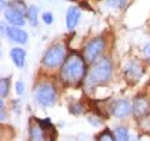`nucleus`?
Wrapping results in <instances>:
<instances>
[{
	"instance_id": "1",
	"label": "nucleus",
	"mask_w": 150,
	"mask_h": 141,
	"mask_svg": "<svg viewBox=\"0 0 150 141\" xmlns=\"http://www.w3.org/2000/svg\"><path fill=\"white\" fill-rule=\"evenodd\" d=\"M85 74L86 61L78 54H71L68 56L60 70V76L63 81L69 85H79L85 78Z\"/></svg>"
},
{
	"instance_id": "2",
	"label": "nucleus",
	"mask_w": 150,
	"mask_h": 141,
	"mask_svg": "<svg viewBox=\"0 0 150 141\" xmlns=\"http://www.w3.org/2000/svg\"><path fill=\"white\" fill-rule=\"evenodd\" d=\"M111 76V63L108 59H101L93 66L89 73L88 82L90 85H101L105 84Z\"/></svg>"
},
{
	"instance_id": "3",
	"label": "nucleus",
	"mask_w": 150,
	"mask_h": 141,
	"mask_svg": "<svg viewBox=\"0 0 150 141\" xmlns=\"http://www.w3.org/2000/svg\"><path fill=\"white\" fill-rule=\"evenodd\" d=\"M65 48L60 44H56L46 50L43 56V64L46 68H56L64 61Z\"/></svg>"
},
{
	"instance_id": "4",
	"label": "nucleus",
	"mask_w": 150,
	"mask_h": 141,
	"mask_svg": "<svg viewBox=\"0 0 150 141\" xmlns=\"http://www.w3.org/2000/svg\"><path fill=\"white\" fill-rule=\"evenodd\" d=\"M34 95L36 101L43 106L54 105V102L56 100V91L54 86L50 85V84H41V85H39L35 89Z\"/></svg>"
},
{
	"instance_id": "5",
	"label": "nucleus",
	"mask_w": 150,
	"mask_h": 141,
	"mask_svg": "<svg viewBox=\"0 0 150 141\" xmlns=\"http://www.w3.org/2000/svg\"><path fill=\"white\" fill-rule=\"evenodd\" d=\"M104 48H105V41L101 37H96V39L91 40L84 49V59H85V61L89 64L94 63L103 53Z\"/></svg>"
},
{
	"instance_id": "6",
	"label": "nucleus",
	"mask_w": 150,
	"mask_h": 141,
	"mask_svg": "<svg viewBox=\"0 0 150 141\" xmlns=\"http://www.w3.org/2000/svg\"><path fill=\"white\" fill-rule=\"evenodd\" d=\"M111 114L115 117H119V119H123V117L128 116L131 112V105L128 100H116L111 104Z\"/></svg>"
},
{
	"instance_id": "7",
	"label": "nucleus",
	"mask_w": 150,
	"mask_h": 141,
	"mask_svg": "<svg viewBox=\"0 0 150 141\" xmlns=\"http://www.w3.org/2000/svg\"><path fill=\"white\" fill-rule=\"evenodd\" d=\"M142 66L138 63H129L124 68V75L125 78L128 79V81L130 82H137L138 80L142 76Z\"/></svg>"
},
{
	"instance_id": "8",
	"label": "nucleus",
	"mask_w": 150,
	"mask_h": 141,
	"mask_svg": "<svg viewBox=\"0 0 150 141\" xmlns=\"http://www.w3.org/2000/svg\"><path fill=\"white\" fill-rule=\"evenodd\" d=\"M133 111L137 117L142 119V117L146 116L150 112V104L145 97H138L134 101V106H133Z\"/></svg>"
},
{
	"instance_id": "9",
	"label": "nucleus",
	"mask_w": 150,
	"mask_h": 141,
	"mask_svg": "<svg viewBox=\"0 0 150 141\" xmlns=\"http://www.w3.org/2000/svg\"><path fill=\"white\" fill-rule=\"evenodd\" d=\"M6 34L9 36V39H10L11 41H15V43L25 44L28 41V34L23 29H20V27H18V26L8 27Z\"/></svg>"
},
{
	"instance_id": "10",
	"label": "nucleus",
	"mask_w": 150,
	"mask_h": 141,
	"mask_svg": "<svg viewBox=\"0 0 150 141\" xmlns=\"http://www.w3.org/2000/svg\"><path fill=\"white\" fill-rule=\"evenodd\" d=\"M4 15H5V19L13 26H23L25 24L24 15L16 10H14V9H10V8L6 9L5 13H4Z\"/></svg>"
},
{
	"instance_id": "11",
	"label": "nucleus",
	"mask_w": 150,
	"mask_h": 141,
	"mask_svg": "<svg viewBox=\"0 0 150 141\" xmlns=\"http://www.w3.org/2000/svg\"><path fill=\"white\" fill-rule=\"evenodd\" d=\"M79 19H80V10L79 8L76 6H70L67 11V27L69 30H73L76 27L78 23H79Z\"/></svg>"
},
{
	"instance_id": "12",
	"label": "nucleus",
	"mask_w": 150,
	"mask_h": 141,
	"mask_svg": "<svg viewBox=\"0 0 150 141\" xmlns=\"http://www.w3.org/2000/svg\"><path fill=\"white\" fill-rule=\"evenodd\" d=\"M10 56L13 59V63L15 64L18 68H21L25 63L26 53H25V50H23L21 48H14L10 51Z\"/></svg>"
},
{
	"instance_id": "13",
	"label": "nucleus",
	"mask_w": 150,
	"mask_h": 141,
	"mask_svg": "<svg viewBox=\"0 0 150 141\" xmlns=\"http://www.w3.org/2000/svg\"><path fill=\"white\" fill-rule=\"evenodd\" d=\"M9 8L19 11L20 14H23V15H25V13H28L26 5H25V3L23 1V0H13V1L9 3Z\"/></svg>"
},
{
	"instance_id": "14",
	"label": "nucleus",
	"mask_w": 150,
	"mask_h": 141,
	"mask_svg": "<svg viewBox=\"0 0 150 141\" xmlns=\"http://www.w3.org/2000/svg\"><path fill=\"white\" fill-rule=\"evenodd\" d=\"M26 16H28V19H29V23L33 26L38 25V8L36 6H30L29 9H28Z\"/></svg>"
},
{
	"instance_id": "15",
	"label": "nucleus",
	"mask_w": 150,
	"mask_h": 141,
	"mask_svg": "<svg viewBox=\"0 0 150 141\" xmlns=\"http://www.w3.org/2000/svg\"><path fill=\"white\" fill-rule=\"evenodd\" d=\"M115 140L116 141H129V133L126 128H118L115 130Z\"/></svg>"
},
{
	"instance_id": "16",
	"label": "nucleus",
	"mask_w": 150,
	"mask_h": 141,
	"mask_svg": "<svg viewBox=\"0 0 150 141\" xmlns=\"http://www.w3.org/2000/svg\"><path fill=\"white\" fill-rule=\"evenodd\" d=\"M9 86H10V82H9V79H1L0 81V95L1 97H6L9 94Z\"/></svg>"
},
{
	"instance_id": "17",
	"label": "nucleus",
	"mask_w": 150,
	"mask_h": 141,
	"mask_svg": "<svg viewBox=\"0 0 150 141\" xmlns=\"http://www.w3.org/2000/svg\"><path fill=\"white\" fill-rule=\"evenodd\" d=\"M98 141H116V140L109 130H105L98 136Z\"/></svg>"
},
{
	"instance_id": "18",
	"label": "nucleus",
	"mask_w": 150,
	"mask_h": 141,
	"mask_svg": "<svg viewBox=\"0 0 150 141\" xmlns=\"http://www.w3.org/2000/svg\"><path fill=\"white\" fill-rule=\"evenodd\" d=\"M124 0H108V5L111 8H120L123 5Z\"/></svg>"
},
{
	"instance_id": "19",
	"label": "nucleus",
	"mask_w": 150,
	"mask_h": 141,
	"mask_svg": "<svg viewBox=\"0 0 150 141\" xmlns=\"http://www.w3.org/2000/svg\"><path fill=\"white\" fill-rule=\"evenodd\" d=\"M53 20H54L53 14H50V13H44L43 14V21L45 23V24H51Z\"/></svg>"
},
{
	"instance_id": "20",
	"label": "nucleus",
	"mask_w": 150,
	"mask_h": 141,
	"mask_svg": "<svg viewBox=\"0 0 150 141\" xmlns=\"http://www.w3.org/2000/svg\"><path fill=\"white\" fill-rule=\"evenodd\" d=\"M31 136L33 139H34V141H41V134H40V130L39 129H33L31 130Z\"/></svg>"
},
{
	"instance_id": "21",
	"label": "nucleus",
	"mask_w": 150,
	"mask_h": 141,
	"mask_svg": "<svg viewBox=\"0 0 150 141\" xmlns=\"http://www.w3.org/2000/svg\"><path fill=\"white\" fill-rule=\"evenodd\" d=\"M143 54H144V58L146 59L148 61H150V43L144 46V49H143Z\"/></svg>"
},
{
	"instance_id": "22",
	"label": "nucleus",
	"mask_w": 150,
	"mask_h": 141,
	"mask_svg": "<svg viewBox=\"0 0 150 141\" xmlns=\"http://www.w3.org/2000/svg\"><path fill=\"white\" fill-rule=\"evenodd\" d=\"M24 89H25V86L21 81H18L15 84V90H16V94H19V95H21V94L24 92Z\"/></svg>"
},
{
	"instance_id": "23",
	"label": "nucleus",
	"mask_w": 150,
	"mask_h": 141,
	"mask_svg": "<svg viewBox=\"0 0 150 141\" xmlns=\"http://www.w3.org/2000/svg\"><path fill=\"white\" fill-rule=\"evenodd\" d=\"M129 141H139V140H137V139H131V140H129Z\"/></svg>"
}]
</instances>
